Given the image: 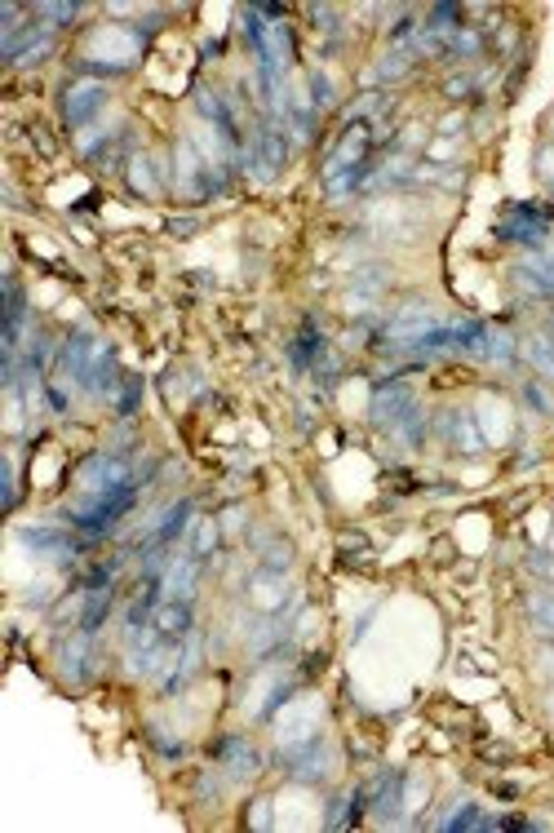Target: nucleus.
<instances>
[{
  "label": "nucleus",
  "instance_id": "11",
  "mask_svg": "<svg viewBox=\"0 0 554 833\" xmlns=\"http://www.w3.org/2000/svg\"><path fill=\"white\" fill-rule=\"evenodd\" d=\"M523 359H528L532 368H537L546 382H554V337L546 333H532L528 342H523Z\"/></svg>",
  "mask_w": 554,
  "mask_h": 833
},
{
  "label": "nucleus",
  "instance_id": "15",
  "mask_svg": "<svg viewBox=\"0 0 554 833\" xmlns=\"http://www.w3.org/2000/svg\"><path fill=\"white\" fill-rule=\"evenodd\" d=\"M453 435H457V444H466V452L484 448V435L475 430V417L470 413H453Z\"/></svg>",
  "mask_w": 554,
  "mask_h": 833
},
{
  "label": "nucleus",
  "instance_id": "25",
  "mask_svg": "<svg viewBox=\"0 0 554 833\" xmlns=\"http://www.w3.org/2000/svg\"><path fill=\"white\" fill-rule=\"evenodd\" d=\"M253 807H258V811H253V825H262V829H266V825H271V811H266V807H271V802H266V798H258V802H253Z\"/></svg>",
  "mask_w": 554,
  "mask_h": 833
},
{
  "label": "nucleus",
  "instance_id": "1",
  "mask_svg": "<svg viewBox=\"0 0 554 833\" xmlns=\"http://www.w3.org/2000/svg\"><path fill=\"white\" fill-rule=\"evenodd\" d=\"M133 506H138V483L129 479V483H120V488L98 492V497H80L76 506H71V528L85 532L89 541L111 537Z\"/></svg>",
  "mask_w": 554,
  "mask_h": 833
},
{
  "label": "nucleus",
  "instance_id": "24",
  "mask_svg": "<svg viewBox=\"0 0 554 833\" xmlns=\"http://www.w3.org/2000/svg\"><path fill=\"white\" fill-rule=\"evenodd\" d=\"M311 89H315V102H320V107H328V102H333V85H328L320 71L311 76Z\"/></svg>",
  "mask_w": 554,
  "mask_h": 833
},
{
  "label": "nucleus",
  "instance_id": "16",
  "mask_svg": "<svg viewBox=\"0 0 554 833\" xmlns=\"http://www.w3.org/2000/svg\"><path fill=\"white\" fill-rule=\"evenodd\" d=\"M213 550H218V519H200L196 523V550H191V554L204 563Z\"/></svg>",
  "mask_w": 554,
  "mask_h": 833
},
{
  "label": "nucleus",
  "instance_id": "6",
  "mask_svg": "<svg viewBox=\"0 0 554 833\" xmlns=\"http://www.w3.org/2000/svg\"><path fill=\"white\" fill-rule=\"evenodd\" d=\"M328 767H333V758H328L324 740H302L289 754V776H297V780H324Z\"/></svg>",
  "mask_w": 554,
  "mask_h": 833
},
{
  "label": "nucleus",
  "instance_id": "19",
  "mask_svg": "<svg viewBox=\"0 0 554 833\" xmlns=\"http://www.w3.org/2000/svg\"><path fill=\"white\" fill-rule=\"evenodd\" d=\"M147 169H151L147 160H133V164H129V187L138 191V195H151V191H156V178H151Z\"/></svg>",
  "mask_w": 554,
  "mask_h": 833
},
{
  "label": "nucleus",
  "instance_id": "2",
  "mask_svg": "<svg viewBox=\"0 0 554 833\" xmlns=\"http://www.w3.org/2000/svg\"><path fill=\"white\" fill-rule=\"evenodd\" d=\"M18 541L23 545H32L36 554H45V559H54V563H71L80 554V545L71 541V532L67 528H58V523H27V528H18Z\"/></svg>",
  "mask_w": 554,
  "mask_h": 833
},
{
  "label": "nucleus",
  "instance_id": "4",
  "mask_svg": "<svg viewBox=\"0 0 554 833\" xmlns=\"http://www.w3.org/2000/svg\"><path fill=\"white\" fill-rule=\"evenodd\" d=\"M213 754H218L222 771H231L235 780H253V776L262 771V754H258V749H253L244 736H222Z\"/></svg>",
  "mask_w": 554,
  "mask_h": 833
},
{
  "label": "nucleus",
  "instance_id": "27",
  "mask_svg": "<svg viewBox=\"0 0 554 833\" xmlns=\"http://www.w3.org/2000/svg\"><path fill=\"white\" fill-rule=\"evenodd\" d=\"M196 226H200L196 218H187V222H169V231H173V235H191V231H196Z\"/></svg>",
  "mask_w": 554,
  "mask_h": 833
},
{
  "label": "nucleus",
  "instance_id": "28",
  "mask_svg": "<svg viewBox=\"0 0 554 833\" xmlns=\"http://www.w3.org/2000/svg\"><path fill=\"white\" fill-rule=\"evenodd\" d=\"M550 333H554V315H550Z\"/></svg>",
  "mask_w": 554,
  "mask_h": 833
},
{
  "label": "nucleus",
  "instance_id": "12",
  "mask_svg": "<svg viewBox=\"0 0 554 833\" xmlns=\"http://www.w3.org/2000/svg\"><path fill=\"white\" fill-rule=\"evenodd\" d=\"M320 355H324V337H320V328L306 320V324H302V333H297V337H293V346H289V359H293L297 368H306L311 359H320Z\"/></svg>",
  "mask_w": 554,
  "mask_h": 833
},
{
  "label": "nucleus",
  "instance_id": "7",
  "mask_svg": "<svg viewBox=\"0 0 554 833\" xmlns=\"http://www.w3.org/2000/svg\"><path fill=\"white\" fill-rule=\"evenodd\" d=\"M253 151H258V169L262 178H275V173L284 169V160H289V138H284L275 125H266L258 138H253Z\"/></svg>",
  "mask_w": 554,
  "mask_h": 833
},
{
  "label": "nucleus",
  "instance_id": "22",
  "mask_svg": "<svg viewBox=\"0 0 554 833\" xmlns=\"http://www.w3.org/2000/svg\"><path fill=\"white\" fill-rule=\"evenodd\" d=\"M408 67H413V54H408V49H399V54H386L382 58V76H408Z\"/></svg>",
  "mask_w": 554,
  "mask_h": 833
},
{
  "label": "nucleus",
  "instance_id": "20",
  "mask_svg": "<svg viewBox=\"0 0 554 833\" xmlns=\"http://www.w3.org/2000/svg\"><path fill=\"white\" fill-rule=\"evenodd\" d=\"M488 359H497V364H510L515 359V342H510L506 333H488Z\"/></svg>",
  "mask_w": 554,
  "mask_h": 833
},
{
  "label": "nucleus",
  "instance_id": "8",
  "mask_svg": "<svg viewBox=\"0 0 554 833\" xmlns=\"http://www.w3.org/2000/svg\"><path fill=\"white\" fill-rule=\"evenodd\" d=\"M156 634L160 639H169V643H182L191 634V608L182 599H164L160 608H156Z\"/></svg>",
  "mask_w": 554,
  "mask_h": 833
},
{
  "label": "nucleus",
  "instance_id": "5",
  "mask_svg": "<svg viewBox=\"0 0 554 833\" xmlns=\"http://www.w3.org/2000/svg\"><path fill=\"white\" fill-rule=\"evenodd\" d=\"M364 151H368V125L346 129V138L337 142V151H333V156H328V164H324L328 182H337L346 169H364Z\"/></svg>",
  "mask_w": 554,
  "mask_h": 833
},
{
  "label": "nucleus",
  "instance_id": "18",
  "mask_svg": "<svg viewBox=\"0 0 554 833\" xmlns=\"http://www.w3.org/2000/svg\"><path fill=\"white\" fill-rule=\"evenodd\" d=\"M475 825H484V820H479V807H475V802H461L457 816L439 820V829H475Z\"/></svg>",
  "mask_w": 554,
  "mask_h": 833
},
{
  "label": "nucleus",
  "instance_id": "3",
  "mask_svg": "<svg viewBox=\"0 0 554 833\" xmlns=\"http://www.w3.org/2000/svg\"><path fill=\"white\" fill-rule=\"evenodd\" d=\"M102 107H107V85H102V80H80V85H71L63 94V116L71 129L89 125Z\"/></svg>",
  "mask_w": 554,
  "mask_h": 833
},
{
  "label": "nucleus",
  "instance_id": "17",
  "mask_svg": "<svg viewBox=\"0 0 554 833\" xmlns=\"http://www.w3.org/2000/svg\"><path fill=\"white\" fill-rule=\"evenodd\" d=\"M528 612H532V621H537L541 630L554 634V599H550V594H532V599H528Z\"/></svg>",
  "mask_w": 554,
  "mask_h": 833
},
{
  "label": "nucleus",
  "instance_id": "10",
  "mask_svg": "<svg viewBox=\"0 0 554 833\" xmlns=\"http://www.w3.org/2000/svg\"><path fill=\"white\" fill-rule=\"evenodd\" d=\"M187 519H191V501H178V506H169V510L160 514L156 528H151V541L147 545H156V550H160V545H169L173 537H182V532L191 528Z\"/></svg>",
  "mask_w": 554,
  "mask_h": 833
},
{
  "label": "nucleus",
  "instance_id": "14",
  "mask_svg": "<svg viewBox=\"0 0 554 833\" xmlns=\"http://www.w3.org/2000/svg\"><path fill=\"white\" fill-rule=\"evenodd\" d=\"M89 639H94V634L80 630L76 639L63 647V670H67V678H85L89 674Z\"/></svg>",
  "mask_w": 554,
  "mask_h": 833
},
{
  "label": "nucleus",
  "instance_id": "21",
  "mask_svg": "<svg viewBox=\"0 0 554 833\" xmlns=\"http://www.w3.org/2000/svg\"><path fill=\"white\" fill-rule=\"evenodd\" d=\"M36 14L45 18V27H54V23H71V18L80 14V5H40Z\"/></svg>",
  "mask_w": 554,
  "mask_h": 833
},
{
  "label": "nucleus",
  "instance_id": "9",
  "mask_svg": "<svg viewBox=\"0 0 554 833\" xmlns=\"http://www.w3.org/2000/svg\"><path fill=\"white\" fill-rule=\"evenodd\" d=\"M408 408H417V404H413V395H408L404 386H395V382H391V386H382V390L373 395V417H377V421H395V426H399Z\"/></svg>",
  "mask_w": 554,
  "mask_h": 833
},
{
  "label": "nucleus",
  "instance_id": "23",
  "mask_svg": "<svg viewBox=\"0 0 554 833\" xmlns=\"http://www.w3.org/2000/svg\"><path fill=\"white\" fill-rule=\"evenodd\" d=\"M523 399H528V408H537V413H550V395L541 390V382H523Z\"/></svg>",
  "mask_w": 554,
  "mask_h": 833
},
{
  "label": "nucleus",
  "instance_id": "13",
  "mask_svg": "<svg viewBox=\"0 0 554 833\" xmlns=\"http://www.w3.org/2000/svg\"><path fill=\"white\" fill-rule=\"evenodd\" d=\"M107 612H111V585H102V590H89L85 594V616H80V630L98 634L102 621H107Z\"/></svg>",
  "mask_w": 554,
  "mask_h": 833
},
{
  "label": "nucleus",
  "instance_id": "26",
  "mask_svg": "<svg viewBox=\"0 0 554 833\" xmlns=\"http://www.w3.org/2000/svg\"><path fill=\"white\" fill-rule=\"evenodd\" d=\"M133 404H138V382L129 377V386H125V404H120V413H133Z\"/></svg>",
  "mask_w": 554,
  "mask_h": 833
}]
</instances>
